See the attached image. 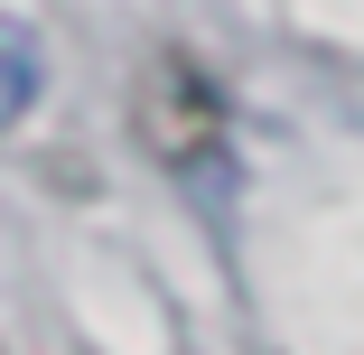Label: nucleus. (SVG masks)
Listing matches in <instances>:
<instances>
[{"instance_id": "obj_1", "label": "nucleus", "mask_w": 364, "mask_h": 355, "mask_svg": "<svg viewBox=\"0 0 364 355\" xmlns=\"http://www.w3.org/2000/svg\"><path fill=\"white\" fill-rule=\"evenodd\" d=\"M140 140H150V159H168L178 178H205L225 159V94L196 56H150V75H140Z\"/></svg>"}, {"instance_id": "obj_2", "label": "nucleus", "mask_w": 364, "mask_h": 355, "mask_svg": "<svg viewBox=\"0 0 364 355\" xmlns=\"http://www.w3.org/2000/svg\"><path fill=\"white\" fill-rule=\"evenodd\" d=\"M38 85H47V47H38V28L0 10V131L38 103Z\"/></svg>"}]
</instances>
